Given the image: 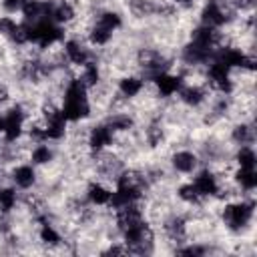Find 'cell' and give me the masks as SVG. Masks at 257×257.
Returning <instances> with one entry per match:
<instances>
[{
  "instance_id": "cell-1",
  "label": "cell",
  "mask_w": 257,
  "mask_h": 257,
  "mask_svg": "<svg viewBox=\"0 0 257 257\" xmlns=\"http://www.w3.org/2000/svg\"><path fill=\"white\" fill-rule=\"evenodd\" d=\"M86 90L88 88L78 78H74L66 84L64 96H62V106H60V112L64 114L66 120H82L88 116L90 106L86 100Z\"/></svg>"
},
{
  "instance_id": "cell-2",
  "label": "cell",
  "mask_w": 257,
  "mask_h": 257,
  "mask_svg": "<svg viewBox=\"0 0 257 257\" xmlns=\"http://www.w3.org/2000/svg\"><path fill=\"white\" fill-rule=\"evenodd\" d=\"M253 213H255L253 201H235V203L225 205L223 223L227 229L237 233V231H243L245 227H249V223L253 221Z\"/></svg>"
},
{
  "instance_id": "cell-3",
  "label": "cell",
  "mask_w": 257,
  "mask_h": 257,
  "mask_svg": "<svg viewBox=\"0 0 257 257\" xmlns=\"http://www.w3.org/2000/svg\"><path fill=\"white\" fill-rule=\"evenodd\" d=\"M26 30H28V42L38 44L40 48H46L54 42H58L64 32L60 28V24L52 22V20H38V22H26Z\"/></svg>"
},
{
  "instance_id": "cell-4",
  "label": "cell",
  "mask_w": 257,
  "mask_h": 257,
  "mask_svg": "<svg viewBox=\"0 0 257 257\" xmlns=\"http://www.w3.org/2000/svg\"><path fill=\"white\" fill-rule=\"evenodd\" d=\"M233 10L229 8V2L225 0H207L203 10H201V24L209 28H221L227 24L233 16Z\"/></svg>"
},
{
  "instance_id": "cell-5",
  "label": "cell",
  "mask_w": 257,
  "mask_h": 257,
  "mask_svg": "<svg viewBox=\"0 0 257 257\" xmlns=\"http://www.w3.org/2000/svg\"><path fill=\"white\" fill-rule=\"evenodd\" d=\"M66 118L64 114L60 112V108H50L44 116V124H42V131H44V139L48 141H58L64 137L66 133Z\"/></svg>"
},
{
  "instance_id": "cell-6",
  "label": "cell",
  "mask_w": 257,
  "mask_h": 257,
  "mask_svg": "<svg viewBox=\"0 0 257 257\" xmlns=\"http://www.w3.org/2000/svg\"><path fill=\"white\" fill-rule=\"evenodd\" d=\"M153 82H155V86H157V90H159L161 96H173V94H177V92L181 90V86H183V78H181L179 74H171V72H167V70L155 74V76H153Z\"/></svg>"
},
{
  "instance_id": "cell-7",
  "label": "cell",
  "mask_w": 257,
  "mask_h": 257,
  "mask_svg": "<svg viewBox=\"0 0 257 257\" xmlns=\"http://www.w3.org/2000/svg\"><path fill=\"white\" fill-rule=\"evenodd\" d=\"M24 126V112L20 106H12L4 114V137L6 141H16Z\"/></svg>"
},
{
  "instance_id": "cell-8",
  "label": "cell",
  "mask_w": 257,
  "mask_h": 257,
  "mask_svg": "<svg viewBox=\"0 0 257 257\" xmlns=\"http://www.w3.org/2000/svg\"><path fill=\"white\" fill-rule=\"evenodd\" d=\"M193 185H195V189L199 191L201 197H213V195L219 193V181L209 169L199 171L193 179Z\"/></svg>"
},
{
  "instance_id": "cell-9",
  "label": "cell",
  "mask_w": 257,
  "mask_h": 257,
  "mask_svg": "<svg viewBox=\"0 0 257 257\" xmlns=\"http://www.w3.org/2000/svg\"><path fill=\"white\" fill-rule=\"evenodd\" d=\"M64 56L70 64H76V66H84L90 60L86 46L78 40H66L64 42Z\"/></svg>"
},
{
  "instance_id": "cell-10",
  "label": "cell",
  "mask_w": 257,
  "mask_h": 257,
  "mask_svg": "<svg viewBox=\"0 0 257 257\" xmlns=\"http://www.w3.org/2000/svg\"><path fill=\"white\" fill-rule=\"evenodd\" d=\"M112 139H114V133L106 126V122L104 124H96V126H92V131H90V135H88V145H90V149L92 151H102L104 147H108L110 143H112Z\"/></svg>"
},
{
  "instance_id": "cell-11",
  "label": "cell",
  "mask_w": 257,
  "mask_h": 257,
  "mask_svg": "<svg viewBox=\"0 0 257 257\" xmlns=\"http://www.w3.org/2000/svg\"><path fill=\"white\" fill-rule=\"evenodd\" d=\"M171 165L179 173H193L197 169V155L191 151H177L171 157Z\"/></svg>"
},
{
  "instance_id": "cell-12",
  "label": "cell",
  "mask_w": 257,
  "mask_h": 257,
  "mask_svg": "<svg viewBox=\"0 0 257 257\" xmlns=\"http://www.w3.org/2000/svg\"><path fill=\"white\" fill-rule=\"evenodd\" d=\"M179 96H181V100H183L187 106H199V104L207 98V92H205V88L199 86V84H189V86H181Z\"/></svg>"
},
{
  "instance_id": "cell-13",
  "label": "cell",
  "mask_w": 257,
  "mask_h": 257,
  "mask_svg": "<svg viewBox=\"0 0 257 257\" xmlns=\"http://www.w3.org/2000/svg\"><path fill=\"white\" fill-rule=\"evenodd\" d=\"M231 141L241 147V145H253L255 141V131H253V124L251 122H239L231 128Z\"/></svg>"
},
{
  "instance_id": "cell-14",
  "label": "cell",
  "mask_w": 257,
  "mask_h": 257,
  "mask_svg": "<svg viewBox=\"0 0 257 257\" xmlns=\"http://www.w3.org/2000/svg\"><path fill=\"white\" fill-rule=\"evenodd\" d=\"M163 229H165V233H167V237H169L171 241H183V239H185V233H187L185 219H183V217H177V215L169 217V219L165 221Z\"/></svg>"
},
{
  "instance_id": "cell-15",
  "label": "cell",
  "mask_w": 257,
  "mask_h": 257,
  "mask_svg": "<svg viewBox=\"0 0 257 257\" xmlns=\"http://www.w3.org/2000/svg\"><path fill=\"white\" fill-rule=\"evenodd\" d=\"M12 181H14L16 187L28 189V187H32L34 181H36V173H34V169H32L30 165H20V167H16V169L12 171Z\"/></svg>"
},
{
  "instance_id": "cell-16",
  "label": "cell",
  "mask_w": 257,
  "mask_h": 257,
  "mask_svg": "<svg viewBox=\"0 0 257 257\" xmlns=\"http://www.w3.org/2000/svg\"><path fill=\"white\" fill-rule=\"evenodd\" d=\"M110 195H112V193H110L104 185H100V183H90L88 189H86V199H88L92 205H96V207L108 205Z\"/></svg>"
},
{
  "instance_id": "cell-17",
  "label": "cell",
  "mask_w": 257,
  "mask_h": 257,
  "mask_svg": "<svg viewBox=\"0 0 257 257\" xmlns=\"http://www.w3.org/2000/svg\"><path fill=\"white\" fill-rule=\"evenodd\" d=\"M72 18H74V6L68 0L52 6V14H50V20L52 22H56V24H68Z\"/></svg>"
},
{
  "instance_id": "cell-18",
  "label": "cell",
  "mask_w": 257,
  "mask_h": 257,
  "mask_svg": "<svg viewBox=\"0 0 257 257\" xmlns=\"http://www.w3.org/2000/svg\"><path fill=\"white\" fill-rule=\"evenodd\" d=\"M235 183L243 191H247V193L255 191V187H257V173H255V169H241L239 167L235 171Z\"/></svg>"
},
{
  "instance_id": "cell-19",
  "label": "cell",
  "mask_w": 257,
  "mask_h": 257,
  "mask_svg": "<svg viewBox=\"0 0 257 257\" xmlns=\"http://www.w3.org/2000/svg\"><path fill=\"white\" fill-rule=\"evenodd\" d=\"M141 90H143V78H139V76H124L118 80V92L126 98L137 96Z\"/></svg>"
},
{
  "instance_id": "cell-20",
  "label": "cell",
  "mask_w": 257,
  "mask_h": 257,
  "mask_svg": "<svg viewBox=\"0 0 257 257\" xmlns=\"http://www.w3.org/2000/svg\"><path fill=\"white\" fill-rule=\"evenodd\" d=\"M235 161L241 169H255L257 163V155L253 151V145H241L235 153Z\"/></svg>"
},
{
  "instance_id": "cell-21",
  "label": "cell",
  "mask_w": 257,
  "mask_h": 257,
  "mask_svg": "<svg viewBox=\"0 0 257 257\" xmlns=\"http://www.w3.org/2000/svg\"><path fill=\"white\" fill-rule=\"evenodd\" d=\"M82 68V72H80V76H78V80L86 86V88H92V86H96L98 84V78H100V74H98V66L92 62V60H88L84 66H80Z\"/></svg>"
},
{
  "instance_id": "cell-22",
  "label": "cell",
  "mask_w": 257,
  "mask_h": 257,
  "mask_svg": "<svg viewBox=\"0 0 257 257\" xmlns=\"http://www.w3.org/2000/svg\"><path fill=\"white\" fill-rule=\"evenodd\" d=\"M106 126L112 133H116V131H128L133 126V118L128 114H124V112H116V114H112V116L106 118Z\"/></svg>"
},
{
  "instance_id": "cell-23",
  "label": "cell",
  "mask_w": 257,
  "mask_h": 257,
  "mask_svg": "<svg viewBox=\"0 0 257 257\" xmlns=\"http://www.w3.org/2000/svg\"><path fill=\"white\" fill-rule=\"evenodd\" d=\"M96 24H100L102 28H106V30L114 32V30L120 26V16H118L116 12H112V10H104V12H100V14H98Z\"/></svg>"
},
{
  "instance_id": "cell-24",
  "label": "cell",
  "mask_w": 257,
  "mask_h": 257,
  "mask_svg": "<svg viewBox=\"0 0 257 257\" xmlns=\"http://www.w3.org/2000/svg\"><path fill=\"white\" fill-rule=\"evenodd\" d=\"M110 36H112V32L106 30V28H102V26L96 24V22H94V26H92L90 32H88V40H90L92 44H96V46H104V44L110 40Z\"/></svg>"
},
{
  "instance_id": "cell-25",
  "label": "cell",
  "mask_w": 257,
  "mask_h": 257,
  "mask_svg": "<svg viewBox=\"0 0 257 257\" xmlns=\"http://www.w3.org/2000/svg\"><path fill=\"white\" fill-rule=\"evenodd\" d=\"M177 195H179V199L181 201H185V203H199L203 197L199 195V191L195 189V185L193 183H187V185H181L179 189H177Z\"/></svg>"
},
{
  "instance_id": "cell-26",
  "label": "cell",
  "mask_w": 257,
  "mask_h": 257,
  "mask_svg": "<svg viewBox=\"0 0 257 257\" xmlns=\"http://www.w3.org/2000/svg\"><path fill=\"white\" fill-rule=\"evenodd\" d=\"M52 159V151H50V147L48 145H36L34 149H32V155H30V161L34 163V165H46L48 161Z\"/></svg>"
},
{
  "instance_id": "cell-27",
  "label": "cell",
  "mask_w": 257,
  "mask_h": 257,
  "mask_svg": "<svg viewBox=\"0 0 257 257\" xmlns=\"http://www.w3.org/2000/svg\"><path fill=\"white\" fill-rule=\"evenodd\" d=\"M14 205H16V191L10 187H2L0 189V211L8 213L14 209Z\"/></svg>"
},
{
  "instance_id": "cell-28",
  "label": "cell",
  "mask_w": 257,
  "mask_h": 257,
  "mask_svg": "<svg viewBox=\"0 0 257 257\" xmlns=\"http://www.w3.org/2000/svg\"><path fill=\"white\" fill-rule=\"evenodd\" d=\"M40 241L46 243V245H58L60 243V235H58V231L50 223H42V227H40Z\"/></svg>"
},
{
  "instance_id": "cell-29",
  "label": "cell",
  "mask_w": 257,
  "mask_h": 257,
  "mask_svg": "<svg viewBox=\"0 0 257 257\" xmlns=\"http://www.w3.org/2000/svg\"><path fill=\"white\" fill-rule=\"evenodd\" d=\"M16 30H18V22L14 20V18H10V16H0V34L2 36H6V38H14V34H16Z\"/></svg>"
},
{
  "instance_id": "cell-30",
  "label": "cell",
  "mask_w": 257,
  "mask_h": 257,
  "mask_svg": "<svg viewBox=\"0 0 257 257\" xmlns=\"http://www.w3.org/2000/svg\"><path fill=\"white\" fill-rule=\"evenodd\" d=\"M147 141H149V145L157 147V145L163 141V128H161L159 124H151V126L147 128Z\"/></svg>"
},
{
  "instance_id": "cell-31",
  "label": "cell",
  "mask_w": 257,
  "mask_h": 257,
  "mask_svg": "<svg viewBox=\"0 0 257 257\" xmlns=\"http://www.w3.org/2000/svg\"><path fill=\"white\" fill-rule=\"evenodd\" d=\"M177 253H181V255H203V253H207V249L205 247H199V245H191V247L177 249Z\"/></svg>"
},
{
  "instance_id": "cell-32",
  "label": "cell",
  "mask_w": 257,
  "mask_h": 257,
  "mask_svg": "<svg viewBox=\"0 0 257 257\" xmlns=\"http://www.w3.org/2000/svg\"><path fill=\"white\" fill-rule=\"evenodd\" d=\"M26 2H28V0H2V6H4V10H8V12H16V10H20Z\"/></svg>"
},
{
  "instance_id": "cell-33",
  "label": "cell",
  "mask_w": 257,
  "mask_h": 257,
  "mask_svg": "<svg viewBox=\"0 0 257 257\" xmlns=\"http://www.w3.org/2000/svg\"><path fill=\"white\" fill-rule=\"evenodd\" d=\"M6 98H8V92H6V88L2 86V88H0V102H4Z\"/></svg>"
},
{
  "instance_id": "cell-34",
  "label": "cell",
  "mask_w": 257,
  "mask_h": 257,
  "mask_svg": "<svg viewBox=\"0 0 257 257\" xmlns=\"http://www.w3.org/2000/svg\"><path fill=\"white\" fill-rule=\"evenodd\" d=\"M171 2H175V4H189V2H193V0H171Z\"/></svg>"
},
{
  "instance_id": "cell-35",
  "label": "cell",
  "mask_w": 257,
  "mask_h": 257,
  "mask_svg": "<svg viewBox=\"0 0 257 257\" xmlns=\"http://www.w3.org/2000/svg\"><path fill=\"white\" fill-rule=\"evenodd\" d=\"M0 133H4V116L0 114Z\"/></svg>"
}]
</instances>
